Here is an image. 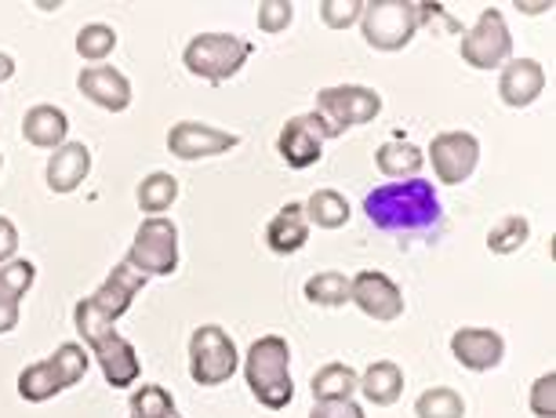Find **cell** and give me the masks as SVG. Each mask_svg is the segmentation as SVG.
<instances>
[{
    "instance_id": "cell-1",
    "label": "cell",
    "mask_w": 556,
    "mask_h": 418,
    "mask_svg": "<svg viewBox=\"0 0 556 418\" xmlns=\"http://www.w3.org/2000/svg\"><path fill=\"white\" fill-rule=\"evenodd\" d=\"M364 215L379 229H390V233H412V229H426L437 223L440 201L426 179H407L367 193Z\"/></svg>"
},
{
    "instance_id": "cell-2",
    "label": "cell",
    "mask_w": 556,
    "mask_h": 418,
    "mask_svg": "<svg viewBox=\"0 0 556 418\" xmlns=\"http://www.w3.org/2000/svg\"><path fill=\"white\" fill-rule=\"evenodd\" d=\"M244 379L248 390L255 393V401L269 411H280L295 401V382H291V346L285 334H262L258 342H251L244 357Z\"/></svg>"
},
{
    "instance_id": "cell-3",
    "label": "cell",
    "mask_w": 556,
    "mask_h": 418,
    "mask_svg": "<svg viewBox=\"0 0 556 418\" xmlns=\"http://www.w3.org/2000/svg\"><path fill=\"white\" fill-rule=\"evenodd\" d=\"M73 324H77V331L84 334V342L91 346L96 353L102 375H106V382L113 390H128V385L139 379L142 364H139V353L124 334H117L110 320H102L96 309H91L88 299L77 302V309H73Z\"/></svg>"
},
{
    "instance_id": "cell-4",
    "label": "cell",
    "mask_w": 556,
    "mask_h": 418,
    "mask_svg": "<svg viewBox=\"0 0 556 418\" xmlns=\"http://www.w3.org/2000/svg\"><path fill=\"white\" fill-rule=\"evenodd\" d=\"M248 59H251V45L233 34H197L182 51L186 69L207 84H223L229 77H237Z\"/></svg>"
},
{
    "instance_id": "cell-5",
    "label": "cell",
    "mask_w": 556,
    "mask_h": 418,
    "mask_svg": "<svg viewBox=\"0 0 556 418\" xmlns=\"http://www.w3.org/2000/svg\"><path fill=\"white\" fill-rule=\"evenodd\" d=\"M317 117L328 124L331 139H339L345 128H356V124H367L382 113V96L364 84H334V88H324L317 96Z\"/></svg>"
},
{
    "instance_id": "cell-6",
    "label": "cell",
    "mask_w": 556,
    "mask_h": 418,
    "mask_svg": "<svg viewBox=\"0 0 556 418\" xmlns=\"http://www.w3.org/2000/svg\"><path fill=\"white\" fill-rule=\"evenodd\" d=\"M124 263L139 269L142 277H172L178 269V229L172 218H146Z\"/></svg>"
},
{
    "instance_id": "cell-7",
    "label": "cell",
    "mask_w": 556,
    "mask_h": 418,
    "mask_svg": "<svg viewBox=\"0 0 556 418\" xmlns=\"http://www.w3.org/2000/svg\"><path fill=\"white\" fill-rule=\"evenodd\" d=\"M237 368V346L218 324H201L190 334V375L197 385H223L233 379Z\"/></svg>"
},
{
    "instance_id": "cell-8",
    "label": "cell",
    "mask_w": 556,
    "mask_h": 418,
    "mask_svg": "<svg viewBox=\"0 0 556 418\" xmlns=\"http://www.w3.org/2000/svg\"><path fill=\"white\" fill-rule=\"evenodd\" d=\"M364 40L375 51H401L418 34V15L412 0H371L361 15Z\"/></svg>"
},
{
    "instance_id": "cell-9",
    "label": "cell",
    "mask_w": 556,
    "mask_h": 418,
    "mask_svg": "<svg viewBox=\"0 0 556 418\" xmlns=\"http://www.w3.org/2000/svg\"><path fill=\"white\" fill-rule=\"evenodd\" d=\"M462 59L469 62L473 69H498L509 62V51H513V37H509V26H506V15L498 8H484L480 18L473 23L469 34H462Z\"/></svg>"
},
{
    "instance_id": "cell-10",
    "label": "cell",
    "mask_w": 556,
    "mask_h": 418,
    "mask_svg": "<svg viewBox=\"0 0 556 418\" xmlns=\"http://www.w3.org/2000/svg\"><path fill=\"white\" fill-rule=\"evenodd\" d=\"M480 161V142L469 131H440L429 142V164H433L437 179L444 186L466 182L477 172Z\"/></svg>"
},
{
    "instance_id": "cell-11",
    "label": "cell",
    "mask_w": 556,
    "mask_h": 418,
    "mask_svg": "<svg viewBox=\"0 0 556 418\" xmlns=\"http://www.w3.org/2000/svg\"><path fill=\"white\" fill-rule=\"evenodd\" d=\"M350 302L371 320H396L404 313V291L382 269H364L350 280Z\"/></svg>"
},
{
    "instance_id": "cell-12",
    "label": "cell",
    "mask_w": 556,
    "mask_h": 418,
    "mask_svg": "<svg viewBox=\"0 0 556 418\" xmlns=\"http://www.w3.org/2000/svg\"><path fill=\"white\" fill-rule=\"evenodd\" d=\"M324 139H331L328 124H324L317 113H299V117H291L285 128H280L277 150L288 161V167L302 172V167H309V164L320 161Z\"/></svg>"
},
{
    "instance_id": "cell-13",
    "label": "cell",
    "mask_w": 556,
    "mask_h": 418,
    "mask_svg": "<svg viewBox=\"0 0 556 418\" xmlns=\"http://www.w3.org/2000/svg\"><path fill=\"white\" fill-rule=\"evenodd\" d=\"M240 139L233 131H223V128H212V124H201V121H178L172 124L167 131V150L178 161H204V156H218V153H229Z\"/></svg>"
},
{
    "instance_id": "cell-14",
    "label": "cell",
    "mask_w": 556,
    "mask_h": 418,
    "mask_svg": "<svg viewBox=\"0 0 556 418\" xmlns=\"http://www.w3.org/2000/svg\"><path fill=\"white\" fill-rule=\"evenodd\" d=\"M146 280H150V277H142L139 269H131L128 263L113 266V274L102 280V288L96 291V295H88L91 309H96L102 320L117 324L124 313H128L135 295H139V291L146 288Z\"/></svg>"
},
{
    "instance_id": "cell-15",
    "label": "cell",
    "mask_w": 556,
    "mask_h": 418,
    "mask_svg": "<svg viewBox=\"0 0 556 418\" xmlns=\"http://www.w3.org/2000/svg\"><path fill=\"white\" fill-rule=\"evenodd\" d=\"M451 353L462 368L469 371H491L506 357V339L491 328H458L451 334Z\"/></svg>"
},
{
    "instance_id": "cell-16",
    "label": "cell",
    "mask_w": 556,
    "mask_h": 418,
    "mask_svg": "<svg viewBox=\"0 0 556 418\" xmlns=\"http://www.w3.org/2000/svg\"><path fill=\"white\" fill-rule=\"evenodd\" d=\"M77 88H80V96L84 99H91L99 110H110V113H124L131 106V84L128 77H124L121 69H113V66H88L77 77Z\"/></svg>"
},
{
    "instance_id": "cell-17",
    "label": "cell",
    "mask_w": 556,
    "mask_h": 418,
    "mask_svg": "<svg viewBox=\"0 0 556 418\" xmlns=\"http://www.w3.org/2000/svg\"><path fill=\"white\" fill-rule=\"evenodd\" d=\"M545 91V69L534 59H509L498 77V96L506 106L523 110Z\"/></svg>"
},
{
    "instance_id": "cell-18",
    "label": "cell",
    "mask_w": 556,
    "mask_h": 418,
    "mask_svg": "<svg viewBox=\"0 0 556 418\" xmlns=\"http://www.w3.org/2000/svg\"><path fill=\"white\" fill-rule=\"evenodd\" d=\"M88 172H91V150H88V145H84V142H66V145H59V150L51 153L48 172H45L48 190H55V193H73L84 179H88Z\"/></svg>"
},
{
    "instance_id": "cell-19",
    "label": "cell",
    "mask_w": 556,
    "mask_h": 418,
    "mask_svg": "<svg viewBox=\"0 0 556 418\" xmlns=\"http://www.w3.org/2000/svg\"><path fill=\"white\" fill-rule=\"evenodd\" d=\"M309 240V223L302 204H285L277 215L269 218L266 226V244L277 251V255H295V251Z\"/></svg>"
},
{
    "instance_id": "cell-20",
    "label": "cell",
    "mask_w": 556,
    "mask_h": 418,
    "mask_svg": "<svg viewBox=\"0 0 556 418\" xmlns=\"http://www.w3.org/2000/svg\"><path fill=\"white\" fill-rule=\"evenodd\" d=\"M70 385H73L70 375L59 368L55 357L29 364V368L18 375V396H23V401H29V404H45L55 393L70 390Z\"/></svg>"
},
{
    "instance_id": "cell-21",
    "label": "cell",
    "mask_w": 556,
    "mask_h": 418,
    "mask_svg": "<svg viewBox=\"0 0 556 418\" xmlns=\"http://www.w3.org/2000/svg\"><path fill=\"white\" fill-rule=\"evenodd\" d=\"M23 135L37 150H59V145H66L70 117L59 106H34L23 121Z\"/></svg>"
},
{
    "instance_id": "cell-22",
    "label": "cell",
    "mask_w": 556,
    "mask_h": 418,
    "mask_svg": "<svg viewBox=\"0 0 556 418\" xmlns=\"http://www.w3.org/2000/svg\"><path fill=\"white\" fill-rule=\"evenodd\" d=\"M356 385H361V393L375 407H390L401 401V393H404V371H401V364H393V360H375V364H367V371L361 375Z\"/></svg>"
},
{
    "instance_id": "cell-23",
    "label": "cell",
    "mask_w": 556,
    "mask_h": 418,
    "mask_svg": "<svg viewBox=\"0 0 556 418\" xmlns=\"http://www.w3.org/2000/svg\"><path fill=\"white\" fill-rule=\"evenodd\" d=\"M375 164H379L382 175H390V179H418V172H422V150H418L415 142H404V139H393L379 145V153H375Z\"/></svg>"
},
{
    "instance_id": "cell-24",
    "label": "cell",
    "mask_w": 556,
    "mask_h": 418,
    "mask_svg": "<svg viewBox=\"0 0 556 418\" xmlns=\"http://www.w3.org/2000/svg\"><path fill=\"white\" fill-rule=\"evenodd\" d=\"M356 382H361V375L350 364H324L313 375V401H353Z\"/></svg>"
},
{
    "instance_id": "cell-25",
    "label": "cell",
    "mask_w": 556,
    "mask_h": 418,
    "mask_svg": "<svg viewBox=\"0 0 556 418\" xmlns=\"http://www.w3.org/2000/svg\"><path fill=\"white\" fill-rule=\"evenodd\" d=\"M302 212H306V223L320 226V229H342L350 223V204H345V197L334 190H317L306 204H302Z\"/></svg>"
},
{
    "instance_id": "cell-26",
    "label": "cell",
    "mask_w": 556,
    "mask_h": 418,
    "mask_svg": "<svg viewBox=\"0 0 556 418\" xmlns=\"http://www.w3.org/2000/svg\"><path fill=\"white\" fill-rule=\"evenodd\" d=\"M135 201H139V207H142L146 215L156 218V215H164L167 207L178 201V182L167 172H153V175H146V179H142L139 193H135Z\"/></svg>"
},
{
    "instance_id": "cell-27",
    "label": "cell",
    "mask_w": 556,
    "mask_h": 418,
    "mask_svg": "<svg viewBox=\"0 0 556 418\" xmlns=\"http://www.w3.org/2000/svg\"><path fill=\"white\" fill-rule=\"evenodd\" d=\"M306 299L313 302V306H345L350 302V277L345 274H334V269H328V274H317L306 280Z\"/></svg>"
},
{
    "instance_id": "cell-28",
    "label": "cell",
    "mask_w": 556,
    "mask_h": 418,
    "mask_svg": "<svg viewBox=\"0 0 556 418\" xmlns=\"http://www.w3.org/2000/svg\"><path fill=\"white\" fill-rule=\"evenodd\" d=\"M528 237H531V223H528V218L506 215V218H498V223L491 226L488 251H491V255H513V251H520L523 244H528Z\"/></svg>"
},
{
    "instance_id": "cell-29",
    "label": "cell",
    "mask_w": 556,
    "mask_h": 418,
    "mask_svg": "<svg viewBox=\"0 0 556 418\" xmlns=\"http://www.w3.org/2000/svg\"><path fill=\"white\" fill-rule=\"evenodd\" d=\"M113 48H117V29L106 23H88L77 34V55L96 62V66H102L113 55Z\"/></svg>"
},
{
    "instance_id": "cell-30",
    "label": "cell",
    "mask_w": 556,
    "mask_h": 418,
    "mask_svg": "<svg viewBox=\"0 0 556 418\" xmlns=\"http://www.w3.org/2000/svg\"><path fill=\"white\" fill-rule=\"evenodd\" d=\"M415 415L418 418H462L466 415V404H462V396L455 390H447V385H433V390H426L415 401Z\"/></svg>"
},
{
    "instance_id": "cell-31",
    "label": "cell",
    "mask_w": 556,
    "mask_h": 418,
    "mask_svg": "<svg viewBox=\"0 0 556 418\" xmlns=\"http://www.w3.org/2000/svg\"><path fill=\"white\" fill-rule=\"evenodd\" d=\"M131 418H175V401L164 385H139L131 393Z\"/></svg>"
},
{
    "instance_id": "cell-32",
    "label": "cell",
    "mask_w": 556,
    "mask_h": 418,
    "mask_svg": "<svg viewBox=\"0 0 556 418\" xmlns=\"http://www.w3.org/2000/svg\"><path fill=\"white\" fill-rule=\"evenodd\" d=\"M37 280V266L26 263V258H12V263L0 266V291L12 299H23Z\"/></svg>"
},
{
    "instance_id": "cell-33",
    "label": "cell",
    "mask_w": 556,
    "mask_h": 418,
    "mask_svg": "<svg viewBox=\"0 0 556 418\" xmlns=\"http://www.w3.org/2000/svg\"><path fill=\"white\" fill-rule=\"evenodd\" d=\"M364 15V0H320V18L331 29H350L353 23H361Z\"/></svg>"
},
{
    "instance_id": "cell-34",
    "label": "cell",
    "mask_w": 556,
    "mask_h": 418,
    "mask_svg": "<svg viewBox=\"0 0 556 418\" xmlns=\"http://www.w3.org/2000/svg\"><path fill=\"white\" fill-rule=\"evenodd\" d=\"M291 18H295V4H291V0H262L258 4L262 34H280V29L291 26Z\"/></svg>"
},
{
    "instance_id": "cell-35",
    "label": "cell",
    "mask_w": 556,
    "mask_h": 418,
    "mask_svg": "<svg viewBox=\"0 0 556 418\" xmlns=\"http://www.w3.org/2000/svg\"><path fill=\"white\" fill-rule=\"evenodd\" d=\"M531 411L539 418H556V371H545L531 385Z\"/></svg>"
},
{
    "instance_id": "cell-36",
    "label": "cell",
    "mask_w": 556,
    "mask_h": 418,
    "mask_svg": "<svg viewBox=\"0 0 556 418\" xmlns=\"http://www.w3.org/2000/svg\"><path fill=\"white\" fill-rule=\"evenodd\" d=\"M309 418H364V407L356 401H313Z\"/></svg>"
},
{
    "instance_id": "cell-37",
    "label": "cell",
    "mask_w": 556,
    "mask_h": 418,
    "mask_svg": "<svg viewBox=\"0 0 556 418\" xmlns=\"http://www.w3.org/2000/svg\"><path fill=\"white\" fill-rule=\"evenodd\" d=\"M15 251H18V229L15 223L8 215H0V266L4 263H12L15 258Z\"/></svg>"
},
{
    "instance_id": "cell-38",
    "label": "cell",
    "mask_w": 556,
    "mask_h": 418,
    "mask_svg": "<svg viewBox=\"0 0 556 418\" xmlns=\"http://www.w3.org/2000/svg\"><path fill=\"white\" fill-rule=\"evenodd\" d=\"M18 324V299L0 291V334H8Z\"/></svg>"
},
{
    "instance_id": "cell-39",
    "label": "cell",
    "mask_w": 556,
    "mask_h": 418,
    "mask_svg": "<svg viewBox=\"0 0 556 418\" xmlns=\"http://www.w3.org/2000/svg\"><path fill=\"white\" fill-rule=\"evenodd\" d=\"M15 77V59L12 55H4V51H0V84L4 80H12Z\"/></svg>"
},
{
    "instance_id": "cell-40",
    "label": "cell",
    "mask_w": 556,
    "mask_h": 418,
    "mask_svg": "<svg viewBox=\"0 0 556 418\" xmlns=\"http://www.w3.org/2000/svg\"><path fill=\"white\" fill-rule=\"evenodd\" d=\"M517 8H523V12H545L549 4H517Z\"/></svg>"
},
{
    "instance_id": "cell-41",
    "label": "cell",
    "mask_w": 556,
    "mask_h": 418,
    "mask_svg": "<svg viewBox=\"0 0 556 418\" xmlns=\"http://www.w3.org/2000/svg\"><path fill=\"white\" fill-rule=\"evenodd\" d=\"M0 167H4V156H0Z\"/></svg>"
},
{
    "instance_id": "cell-42",
    "label": "cell",
    "mask_w": 556,
    "mask_h": 418,
    "mask_svg": "<svg viewBox=\"0 0 556 418\" xmlns=\"http://www.w3.org/2000/svg\"><path fill=\"white\" fill-rule=\"evenodd\" d=\"M175 418H178V415H175Z\"/></svg>"
}]
</instances>
